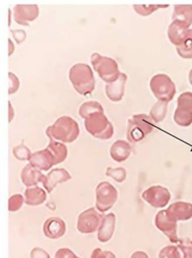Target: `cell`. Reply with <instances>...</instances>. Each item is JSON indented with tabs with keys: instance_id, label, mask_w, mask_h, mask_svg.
Listing matches in <instances>:
<instances>
[{
	"instance_id": "obj_28",
	"label": "cell",
	"mask_w": 192,
	"mask_h": 258,
	"mask_svg": "<svg viewBox=\"0 0 192 258\" xmlns=\"http://www.w3.org/2000/svg\"><path fill=\"white\" fill-rule=\"evenodd\" d=\"M169 5H134L135 11L142 16H148L160 9L168 8Z\"/></svg>"
},
{
	"instance_id": "obj_32",
	"label": "cell",
	"mask_w": 192,
	"mask_h": 258,
	"mask_svg": "<svg viewBox=\"0 0 192 258\" xmlns=\"http://www.w3.org/2000/svg\"><path fill=\"white\" fill-rule=\"evenodd\" d=\"M13 155L17 159L20 161H29L32 153L30 149L24 146V145H20L13 149Z\"/></svg>"
},
{
	"instance_id": "obj_37",
	"label": "cell",
	"mask_w": 192,
	"mask_h": 258,
	"mask_svg": "<svg viewBox=\"0 0 192 258\" xmlns=\"http://www.w3.org/2000/svg\"><path fill=\"white\" fill-rule=\"evenodd\" d=\"M30 258H51L49 254L40 247H35L30 252Z\"/></svg>"
},
{
	"instance_id": "obj_21",
	"label": "cell",
	"mask_w": 192,
	"mask_h": 258,
	"mask_svg": "<svg viewBox=\"0 0 192 258\" xmlns=\"http://www.w3.org/2000/svg\"><path fill=\"white\" fill-rule=\"evenodd\" d=\"M172 21L179 22L189 28L192 24V5H175Z\"/></svg>"
},
{
	"instance_id": "obj_18",
	"label": "cell",
	"mask_w": 192,
	"mask_h": 258,
	"mask_svg": "<svg viewBox=\"0 0 192 258\" xmlns=\"http://www.w3.org/2000/svg\"><path fill=\"white\" fill-rule=\"evenodd\" d=\"M21 177L26 186L31 187L36 186L39 182H43L45 176L41 173L39 169L29 164L21 171Z\"/></svg>"
},
{
	"instance_id": "obj_8",
	"label": "cell",
	"mask_w": 192,
	"mask_h": 258,
	"mask_svg": "<svg viewBox=\"0 0 192 258\" xmlns=\"http://www.w3.org/2000/svg\"><path fill=\"white\" fill-rule=\"evenodd\" d=\"M95 194L96 208L101 213L109 211L117 200V190L110 182H102L98 184Z\"/></svg>"
},
{
	"instance_id": "obj_1",
	"label": "cell",
	"mask_w": 192,
	"mask_h": 258,
	"mask_svg": "<svg viewBox=\"0 0 192 258\" xmlns=\"http://www.w3.org/2000/svg\"><path fill=\"white\" fill-rule=\"evenodd\" d=\"M68 156V149L63 143L50 140L46 149L32 154L30 164L39 170H47L53 166L63 162Z\"/></svg>"
},
{
	"instance_id": "obj_4",
	"label": "cell",
	"mask_w": 192,
	"mask_h": 258,
	"mask_svg": "<svg viewBox=\"0 0 192 258\" xmlns=\"http://www.w3.org/2000/svg\"><path fill=\"white\" fill-rule=\"evenodd\" d=\"M91 64L98 76L107 84H111L120 75L117 63L113 58L102 56L94 52L91 56Z\"/></svg>"
},
{
	"instance_id": "obj_9",
	"label": "cell",
	"mask_w": 192,
	"mask_h": 258,
	"mask_svg": "<svg viewBox=\"0 0 192 258\" xmlns=\"http://www.w3.org/2000/svg\"><path fill=\"white\" fill-rule=\"evenodd\" d=\"M178 222L169 214L166 210H161L157 213L155 217V225L159 230L161 231L169 241L174 244H178L179 238L177 233Z\"/></svg>"
},
{
	"instance_id": "obj_6",
	"label": "cell",
	"mask_w": 192,
	"mask_h": 258,
	"mask_svg": "<svg viewBox=\"0 0 192 258\" xmlns=\"http://www.w3.org/2000/svg\"><path fill=\"white\" fill-rule=\"evenodd\" d=\"M147 114H135L128 120L127 139L131 143L142 141L154 129V123Z\"/></svg>"
},
{
	"instance_id": "obj_19",
	"label": "cell",
	"mask_w": 192,
	"mask_h": 258,
	"mask_svg": "<svg viewBox=\"0 0 192 258\" xmlns=\"http://www.w3.org/2000/svg\"><path fill=\"white\" fill-rule=\"evenodd\" d=\"M188 30L189 28L182 24L172 21L168 28L167 34L169 41L175 46H179L185 39Z\"/></svg>"
},
{
	"instance_id": "obj_34",
	"label": "cell",
	"mask_w": 192,
	"mask_h": 258,
	"mask_svg": "<svg viewBox=\"0 0 192 258\" xmlns=\"http://www.w3.org/2000/svg\"><path fill=\"white\" fill-rule=\"evenodd\" d=\"M9 94H14L18 91L19 88L20 82L18 80V77L15 76L12 72L9 73Z\"/></svg>"
},
{
	"instance_id": "obj_41",
	"label": "cell",
	"mask_w": 192,
	"mask_h": 258,
	"mask_svg": "<svg viewBox=\"0 0 192 258\" xmlns=\"http://www.w3.org/2000/svg\"><path fill=\"white\" fill-rule=\"evenodd\" d=\"M9 55L10 56L12 53H13L14 51H15V46H14L13 43H12V40H9Z\"/></svg>"
},
{
	"instance_id": "obj_39",
	"label": "cell",
	"mask_w": 192,
	"mask_h": 258,
	"mask_svg": "<svg viewBox=\"0 0 192 258\" xmlns=\"http://www.w3.org/2000/svg\"><path fill=\"white\" fill-rule=\"evenodd\" d=\"M130 258H149V256L145 252L139 250V251L134 252Z\"/></svg>"
},
{
	"instance_id": "obj_31",
	"label": "cell",
	"mask_w": 192,
	"mask_h": 258,
	"mask_svg": "<svg viewBox=\"0 0 192 258\" xmlns=\"http://www.w3.org/2000/svg\"><path fill=\"white\" fill-rule=\"evenodd\" d=\"M159 258H181V252L177 246L169 245L161 249Z\"/></svg>"
},
{
	"instance_id": "obj_38",
	"label": "cell",
	"mask_w": 192,
	"mask_h": 258,
	"mask_svg": "<svg viewBox=\"0 0 192 258\" xmlns=\"http://www.w3.org/2000/svg\"><path fill=\"white\" fill-rule=\"evenodd\" d=\"M11 33H12L14 39L18 44L23 43L27 37L25 31H23V30H16V31L11 30Z\"/></svg>"
},
{
	"instance_id": "obj_33",
	"label": "cell",
	"mask_w": 192,
	"mask_h": 258,
	"mask_svg": "<svg viewBox=\"0 0 192 258\" xmlns=\"http://www.w3.org/2000/svg\"><path fill=\"white\" fill-rule=\"evenodd\" d=\"M24 203V198L21 195L16 194L9 199V211L12 212L18 211Z\"/></svg>"
},
{
	"instance_id": "obj_2",
	"label": "cell",
	"mask_w": 192,
	"mask_h": 258,
	"mask_svg": "<svg viewBox=\"0 0 192 258\" xmlns=\"http://www.w3.org/2000/svg\"><path fill=\"white\" fill-rule=\"evenodd\" d=\"M45 134L50 140L71 143L77 140L80 134V128L72 117L63 116L57 119L54 124L48 126Z\"/></svg>"
},
{
	"instance_id": "obj_26",
	"label": "cell",
	"mask_w": 192,
	"mask_h": 258,
	"mask_svg": "<svg viewBox=\"0 0 192 258\" xmlns=\"http://www.w3.org/2000/svg\"><path fill=\"white\" fill-rule=\"evenodd\" d=\"M174 120L181 126H188L192 123V112L176 108L174 114Z\"/></svg>"
},
{
	"instance_id": "obj_22",
	"label": "cell",
	"mask_w": 192,
	"mask_h": 258,
	"mask_svg": "<svg viewBox=\"0 0 192 258\" xmlns=\"http://www.w3.org/2000/svg\"><path fill=\"white\" fill-rule=\"evenodd\" d=\"M46 200V193L42 188L36 186L27 188L25 191V203L27 205L36 206L42 205Z\"/></svg>"
},
{
	"instance_id": "obj_10",
	"label": "cell",
	"mask_w": 192,
	"mask_h": 258,
	"mask_svg": "<svg viewBox=\"0 0 192 258\" xmlns=\"http://www.w3.org/2000/svg\"><path fill=\"white\" fill-rule=\"evenodd\" d=\"M104 216L92 208L80 214L77 221V229L81 233L89 234L99 229Z\"/></svg>"
},
{
	"instance_id": "obj_14",
	"label": "cell",
	"mask_w": 192,
	"mask_h": 258,
	"mask_svg": "<svg viewBox=\"0 0 192 258\" xmlns=\"http://www.w3.org/2000/svg\"><path fill=\"white\" fill-rule=\"evenodd\" d=\"M66 225L58 217H50L43 225L44 235L51 239H57L65 235Z\"/></svg>"
},
{
	"instance_id": "obj_42",
	"label": "cell",
	"mask_w": 192,
	"mask_h": 258,
	"mask_svg": "<svg viewBox=\"0 0 192 258\" xmlns=\"http://www.w3.org/2000/svg\"><path fill=\"white\" fill-rule=\"evenodd\" d=\"M188 78L189 82H190V85L192 86V69L190 71V72H189Z\"/></svg>"
},
{
	"instance_id": "obj_5",
	"label": "cell",
	"mask_w": 192,
	"mask_h": 258,
	"mask_svg": "<svg viewBox=\"0 0 192 258\" xmlns=\"http://www.w3.org/2000/svg\"><path fill=\"white\" fill-rule=\"evenodd\" d=\"M86 131L99 140H109L113 135V127L104 112H95L85 119Z\"/></svg>"
},
{
	"instance_id": "obj_25",
	"label": "cell",
	"mask_w": 192,
	"mask_h": 258,
	"mask_svg": "<svg viewBox=\"0 0 192 258\" xmlns=\"http://www.w3.org/2000/svg\"><path fill=\"white\" fill-rule=\"evenodd\" d=\"M95 112H104V109L101 104L95 101L85 102L79 109V114L82 118L84 119Z\"/></svg>"
},
{
	"instance_id": "obj_12",
	"label": "cell",
	"mask_w": 192,
	"mask_h": 258,
	"mask_svg": "<svg viewBox=\"0 0 192 258\" xmlns=\"http://www.w3.org/2000/svg\"><path fill=\"white\" fill-rule=\"evenodd\" d=\"M38 16L37 5H17L14 7V19L18 25L28 26V22L36 20Z\"/></svg>"
},
{
	"instance_id": "obj_35",
	"label": "cell",
	"mask_w": 192,
	"mask_h": 258,
	"mask_svg": "<svg viewBox=\"0 0 192 258\" xmlns=\"http://www.w3.org/2000/svg\"><path fill=\"white\" fill-rule=\"evenodd\" d=\"M91 258H116L114 253L108 250H103L101 248H95L92 251Z\"/></svg>"
},
{
	"instance_id": "obj_13",
	"label": "cell",
	"mask_w": 192,
	"mask_h": 258,
	"mask_svg": "<svg viewBox=\"0 0 192 258\" xmlns=\"http://www.w3.org/2000/svg\"><path fill=\"white\" fill-rule=\"evenodd\" d=\"M71 179V176L68 171L63 168L53 169L45 176L42 182L47 192L51 193L58 184L67 182Z\"/></svg>"
},
{
	"instance_id": "obj_30",
	"label": "cell",
	"mask_w": 192,
	"mask_h": 258,
	"mask_svg": "<svg viewBox=\"0 0 192 258\" xmlns=\"http://www.w3.org/2000/svg\"><path fill=\"white\" fill-rule=\"evenodd\" d=\"M105 174L109 177L113 178L117 182H122L126 178V171L122 167H117V168L107 167Z\"/></svg>"
},
{
	"instance_id": "obj_36",
	"label": "cell",
	"mask_w": 192,
	"mask_h": 258,
	"mask_svg": "<svg viewBox=\"0 0 192 258\" xmlns=\"http://www.w3.org/2000/svg\"><path fill=\"white\" fill-rule=\"evenodd\" d=\"M54 258H80L69 248H60L56 252Z\"/></svg>"
},
{
	"instance_id": "obj_16",
	"label": "cell",
	"mask_w": 192,
	"mask_h": 258,
	"mask_svg": "<svg viewBox=\"0 0 192 258\" xmlns=\"http://www.w3.org/2000/svg\"><path fill=\"white\" fill-rule=\"evenodd\" d=\"M169 214L178 221H186L192 218V204L185 202H176L166 209Z\"/></svg>"
},
{
	"instance_id": "obj_3",
	"label": "cell",
	"mask_w": 192,
	"mask_h": 258,
	"mask_svg": "<svg viewBox=\"0 0 192 258\" xmlns=\"http://www.w3.org/2000/svg\"><path fill=\"white\" fill-rule=\"evenodd\" d=\"M69 79L77 93L83 96L90 95L95 90L93 72L87 64H74L69 72Z\"/></svg>"
},
{
	"instance_id": "obj_29",
	"label": "cell",
	"mask_w": 192,
	"mask_h": 258,
	"mask_svg": "<svg viewBox=\"0 0 192 258\" xmlns=\"http://www.w3.org/2000/svg\"><path fill=\"white\" fill-rule=\"evenodd\" d=\"M177 108L192 112V93L187 92L180 95L177 99Z\"/></svg>"
},
{
	"instance_id": "obj_11",
	"label": "cell",
	"mask_w": 192,
	"mask_h": 258,
	"mask_svg": "<svg viewBox=\"0 0 192 258\" xmlns=\"http://www.w3.org/2000/svg\"><path fill=\"white\" fill-rule=\"evenodd\" d=\"M142 196L147 203L154 208H164L171 199L169 190L161 185H153L147 188Z\"/></svg>"
},
{
	"instance_id": "obj_27",
	"label": "cell",
	"mask_w": 192,
	"mask_h": 258,
	"mask_svg": "<svg viewBox=\"0 0 192 258\" xmlns=\"http://www.w3.org/2000/svg\"><path fill=\"white\" fill-rule=\"evenodd\" d=\"M177 247L181 252V258H192V238H179Z\"/></svg>"
},
{
	"instance_id": "obj_15",
	"label": "cell",
	"mask_w": 192,
	"mask_h": 258,
	"mask_svg": "<svg viewBox=\"0 0 192 258\" xmlns=\"http://www.w3.org/2000/svg\"><path fill=\"white\" fill-rule=\"evenodd\" d=\"M127 75L121 73L119 78L111 84H107L105 87V93L107 98L112 102H119L123 97Z\"/></svg>"
},
{
	"instance_id": "obj_17",
	"label": "cell",
	"mask_w": 192,
	"mask_h": 258,
	"mask_svg": "<svg viewBox=\"0 0 192 258\" xmlns=\"http://www.w3.org/2000/svg\"><path fill=\"white\" fill-rule=\"evenodd\" d=\"M116 225V217L113 213L104 216L102 223L98 229V239L101 242H107L110 241L114 232Z\"/></svg>"
},
{
	"instance_id": "obj_7",
	"label": "cell",
	"mask_w": 192,
	"mask_h": 258,
	"mask_svg": "<svg viewBox=\"0 0 192 258\" xmlns=\"http://www.w3.org/2000/svg\"><path fill=\"white\" fill-rule=\"evenodd\" d=\"M150 88L158 101L169 102L172 100L175 93V84L164 74L155 75L150 81Z\"/></svg>"
},
{
	"instance_id": "obj_40",
	"label": "cell",
	"mask_w": 192,
	"mask_h": 258,
	"mask_svg": "<svg viewBox=\"0 0 192 258\" xmlns=\"http://www.w3.org/2000/svg\"><path fill=\"white\" fill-rule=\"evenodd\" d=\"M9 122L10 123L13 119L14 115H15V112H14L13 108H12V104H11L10 101L9 102Z\"/></svg>"
},
{
	"instance_id": "obj_23",
	"label": "cell",
	"mask_w": 192,
	"mask_h": 258,
	"mask_svg": "<svg viewBox=\"0 0 192 258\" xmlns=\"http://www.w3.org/2000/svg\"><path fill=\"white\" fill-rule=\"evenodd\" d=\"M168 102L158 101L150 111V117L154 123L163 121L167 113Z\"/></svg>"
},
{
	"instance_id": "obj_24",
	"label": "cell",
	"mask_w": 192,
	"mask_h": 258,
	"mask_svg": "<svg viewBox=\"0 0 192 258\" xmlns=\"http://www.w3.org/2000/svg\"><path fill=\"white\" fill-rule=\"evenodd\" d=\"M178 55L184 59L192 58V28L187 31V36L181 45L176 46Z\"/></svg>"
},
{
	"instance_id": "obj_20",
	"label": "cell",
	"mask_w": 192,
	"mask_h": 258,
	"mask_svg": "<svg viewBox=\"0 0 192 258\" xmlns=\"http://www.w3.org/2000/svg\"><path fill=\"white\" fill-rule=\"evenodd\" d=\"M131 146L124 140H117L115 142L110 149V157L116 162L125 161L131 155Z\"/></svg>"
}]
</instances>
